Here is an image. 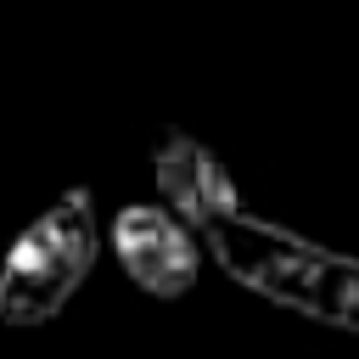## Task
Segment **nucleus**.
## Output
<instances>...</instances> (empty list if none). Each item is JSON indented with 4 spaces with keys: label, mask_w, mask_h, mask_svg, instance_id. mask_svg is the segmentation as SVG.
<instances>
[{
    "label": "nucleus",
    "mask_w": 359,
    "mask_h": 359,
    "mask_svg": "<svg viewBox=\"0 0 359 359\" xmlns=\"http://www.w3.org/2000/svg\"><path fill=\"white\" fill-rule=\"evenodd\" d=\"M202 252L252 297L331 325V331H359V258L258 213H230L208 236H196Z\"/></svg>",
    "instance_id": "obj_1"
},
{
    "label": "nucleus",
    "mask_w": 359,
    "mask_h": 359,
    "mask_svg": "<svg viewBox=\"0 0 359 359\" xmlns=\"http://www.w3.org/2000/svg\"><path fill=\"white\" fill-rule=\"evenodd\" d=\"M101 258V219H95V191L67 185L45 213H34L17 241L0 258V325H50L79 286L90 280Z\"/></svg>",
    "instance_id": "obj_2"
},
{
    "label": "nucleus",
    "mask_w": 359,
    "mask_h": 359,
    "mask_svg": "<svg viewBox=\"0 0 359 359\" xmlns=\"http://www.w3.org/2000/svg\"><path fill=\"white\" fill-rule=\"evenodd\" d=\"M101 247L118 258V269L135 280V292H146L157 303H180L185 292H196L202 241L163 202H129V208H118Z\"/></svg>",
    "instance_id": "obj_3"
},
{
    "label": "nucleus",
    "mask_w": 359,
    "mask_h": 359,
    "mask_svg": "<svg viewBox=\"0 0 359 359\" xmlns=\"http://www.w3.org/2000/svg\"><path fill=\"white\" fill-rule=\"evenodd\" d=\"M151 180H157L163 208L191 236H208L219 219L247 208L236 174L224 168V157L208 140H196L191 129H157V140H151Z\"/></svg>",
    "instance_id": "obj_4"
}]
</instances>
